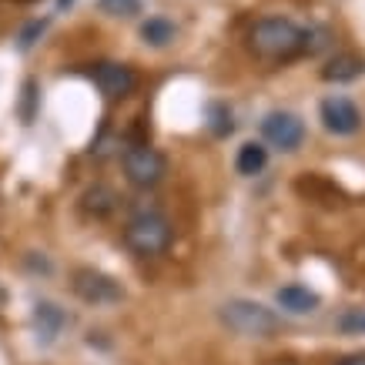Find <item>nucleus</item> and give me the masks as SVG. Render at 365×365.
Masks as SVG:
<instances>
[{"mask_svg":"<svg viewBox=\"0 0 365 365\" xmlns=\"http://www.w3.org/2000/svg\"><path fill=\"white\" fill-rule=\"evenodd\" d=\"M362 74H365V57L352 54V51L329 57L325 67H322V81H329V84H349V81L362 78Z\"/></svg>","mask_w":365,"mask_h":365,"instance_id":"nucleus-9","label":"nucleus"},{"mask_svg":"<svg viewBox=\"0 0 365 365\" xmlns=\"http://www.w3.org/2000/svg\"><path fill=\"white\" fill-rule=\"evenodd\" d=\"M67 4H71V0H57V7H67Z\"/></svg>","mask_w":365,"mask_h":365,"instance_id":"nucleus-22","label":"nucleus"},{"mask_svg":"<svg viewBox=\"0 0 365 365\" xmlns=\"http://www.w3.org/2000/svg\"><path fill=\"white\" fill-rule=\"evenodd\" d=\"M171 242H175V228L161 211H141L124 225V245L138 258H158L171 248Z\"/></svg>","mask_w":365,"mask_h":365,"instance_id":"nucleus-2","label":"nucleus"},{"mask_svg":"<svg viewBox=\"0 0 365 365\" xmlns=\"http://www.w3.org/2000/svg\"><path fill=\"white\" fill-rule=\"evenodd\" d=\"M275 302L278 309L292 312V315H309V312L319 309V295L305 285H285L275 292Z\"/></svg>","mask_w":365,"mask_h":365,"instance_id":"nucleus-12","label":"nucleus"},{"mask_svg":"<svg viewBox=\"0 0 365 365\" xmlns=\"http://www.w3.org/2000/svg\"><path fill=\"white\" fill-rule=\"evenodd\" d=\"M118 201L121 198H118V191L111 185H94V188H88L81 195V211L88 218H108V215H114Z\"/></svg>","mask_w":365,"mask_h":365,"instance_id":"nucleus-11","label":"nucleus"},{"mask_svg":"<svg viewBox=\"0 0 365 365\" xmlns=\"http://www.w3.org/2000/svg\"><path fill=\"white\" fill-rule=\"evenodd\" d=\"M34 101H37V84H34V81H27V84H24V108H21L24 121H31V118H34Z\"/></svg>","mask_w":365,"mask_h":365,"instance_id":"nucleus-20","label":"nucleus"},{"mask_svg":"<svg viewBox=\"0 0 365 365\" xmlns=\"http://www.w3.org/2000/svg\"><path fill=\"white\" fill-rule=\"evenodd\" d=\"M268 165V148H262L258 141H245L238 148V158H235V168H238V175L245 178H255L262 175Z\"/></svg>","mask_w":365,"mask_h":365,"instance_id":"nucleus-13","label":"nucleus"},{"mask_svg":"<svg viewBox=\"0 0 365 365\" xmlns=\"http://www.w3.org/2000/svg\"><path fill=\"white\" fill-rule=\"evenodd\" d=\"M47 31V21H31L27 27L21 31V51H31L34 44H37V37Z\"/></svg>","mask_w":365,"mask_h":365,"instance_id":"nucleus-19","label":"nucleus"},{"mask_svg":"<svg viewBox=\"0 0 365 365\" xmlns=\"http://www.w3.org/2000/svg\"><path fill=\"white\" fill-rule=\"evenodd\" d=\"M121 168L128 185H134V188H155L158 181L168 175L165 155L158 148H151V144H131L121 158Z\"/></svg>","mask_w":365,"mask_h":365,"instance_id":"nucleus-4","label":"nucleus"},{"mask_svg":"<svg viewBox=\"0 0 365 365\" xmlns=\"http://www.w3.org/2000/svg\"><path fill=\"white\" fill-rule=\"evenodd\" d=\"M222 325L242 339H272L282 329V322L272 309L248 299H232L222 305Z\"/></svg>","mask_w":365,"mask_h":365,"instance_id":"nucleus-3","label":"nucleus"},{"mask_svg":"<svg viewBox=\"0 0 365 365\" xmlns=\"http://www.w3.org/2000/svg\"><path fill=\"white\" fill-rule=\"evenodd\" d=\"M67 325V315L64 309H57L54 302H37L34 305V329H37V339L44 345H51L57 335L64 332Z\"/></svg>","mask_w":365,"mask_h":365,"instance_id":"nucleus-10","label":"nucleus"},{"mask_svg":"<svg viewBox=\"0 0 365 365\" xmlns=\"http://www.w3.org/2000/svg\"><path fill=\"white\" fill-rule=\"evenodd\" d=\"M319 118H322V128L329 134H335V138H349V134H355L362 128V111L345 94H332V98L322 101Z\"/></svg>","mask_w":365,"mask_h":365,"instance_id":"nucleus-8","label":"nucleus"},{"mask_svg":"<svg viewBox=\"0 0 365 365\" xmlns=\"http://www.w3.org/2000/svg\"><path fill=\"white\" fill-rule=\"evenodd\" d=\"M175 37H178V27H175V21H168V17H148V21L141 24V41L148 47H168Z\"/></svg>","mask_w":365,"mask_h":365,"instance_id":"nucleus-14","label":"nucleus"},{"mask_svg":"<svg viewBox=\"0 0 365 365\" xmlns=\"http://www.w3.org/2000/svg\"><path fill=\"white\" fill-rule=\"evenodd\" d=\"M98 11L108 17H138L144 11V0H98Z\"/></svg>","mask_w":365,"mask_h":365,"instance_id":"nucleus-16","label":"nucleus"},{"mask_svg":"<svg viewBox=\"0 0 365 365\" xmlns=\"http://www.w3.org/2000/svg\"><path fill=\"white\" fill-rule=\"evenodd\" d=\"M332 44V34L325 27H305V54H319Z\"/></svg>","mask_w":365,"mask_h":365,"instance_id":"nucleus-17","label":"nucleus"},{"mask_svg":"<svg viewBox=\"0 0 365 365\" xmlns=\"http://www.w3.org/2000/svg\"><path fill=\"white\" fill-rule=\"evenodd\" d=\"M339 329H342L345 335H365V312L362 309L345 312L342 319H339Z\"/></svg>","mask_w":365,"mask_h":365,"instance_id":"nucleus-18","label":"nucleus"},{"mask_svg":"<svg viewBox=\"0 0 365 365\" xmlns=\"http://www.w3.org/2000/svg\"><path fill=\"white\" fill-rule=\"evenodd\" d=\"M248 51L265 64H288L305 54V27L288 17H262L248 31Z\"/></svg>","mask_w":365,"mask_h":365,"instance_id":"nucleus-1","label":"nucleus"},{"mask_svg":"<svg viewBox=\"0 0 365 365\" xmlns=\"http://www.w3.org/2000/svg\"><path fill=\"white\" fill-rule=\"evenodd\" d=\"M339 365H365V355H349V359H342Z\"/></svg>","mask_w":365,"mask_h":365,"instance_id":"nucleus-21","label":"nucleus"},{"mask_svg":"<svg viewBox=\"0 0 365 365\" xmlns=\"http://www.w3.org/2000/svg\"><path fill=\"white\" fill-rule=\"evenodd\" d=\"M208 128L215 138H228L235 131V118L225 104H208Z\"/></svg>","mask_w":365,"mask_h":365,"instance_id":"nucleus-15","label":"nucleus"},{"mask_svg":"<svg viewBox=\"0 0 365 365\" xmlns=\"http://www.w3.org/2000/svg\"><path fill=\"white\" fill-rule=\"evenodd\" d=\"M91 81L108 101H124L138 91V74L128 64H114V61H101L91 67Z\"/></svg>","mask_w":365,"mask_h":365,"instance_id":"nucleus-7","label":"nucleus"},{"mask_svg":"<svg viewBox=\"0 0 365 365\" xmlns=\"http://www.w3.org/2000/svg\"><path fill=\"white\" fill-rule=\"evenodd\" d=\"M74 295L81 302H88V305H114V302L124 299V288L118 278L104 275V272H94V268H78L74 272Z\"/></svg>","mask_w":365,"mask_h":365,"instance_id":"nucleus-5","label":"nucleus"},{"mask_svg":"<svg viewBox=\"0 0 365 365\" xmlns=\"http://www.w3.org/2000/svg\"><path fill=\"white\" fill-rule=\"evenodd\" d=\"M262 138H265L272 148L292 155V151H299L302 141H305V124H302L299 114H292V111H272L262 118Z\"/></svg>","mask_w":365,"mask_h":365,"instance_id":"nucleus-6","label":"nucleus"}]
</instances>
